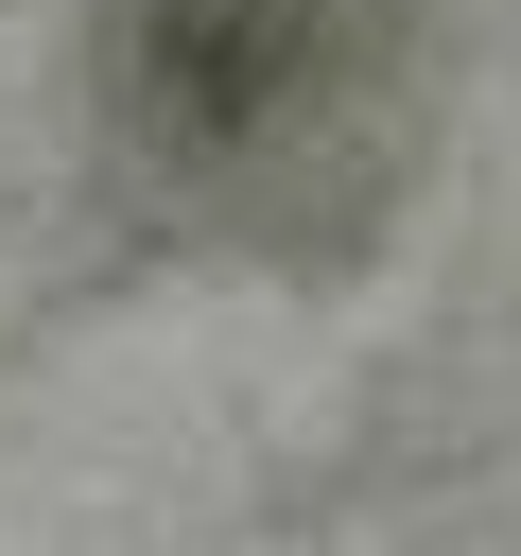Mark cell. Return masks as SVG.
I'll list each match as a JSON object with an SVG mask.
<instances>
[{"instance_id":"1","label":"cell","mask_w":521,"mask_h":556,"mask_svg":"<svg viewBox=\"0 0 521 556\" xmlns=\"http://www.w3.org/2000/svg\"><path fill=\"white\" fill-rule=\"evenodd\" d=\"M87 139L156 243L330 261L417 139V0H87Z\"/></svg>"}]
</instances>
